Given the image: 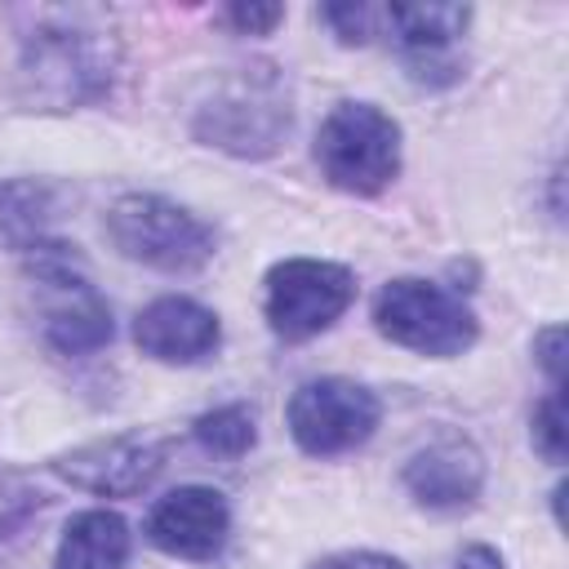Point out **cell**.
Wrapping results in <instances>:
<instances>
[{"instance_id": "cell-6", "label": "cell", "mask_w": 569, "mask_h": 569, "mask_svg": "<svg viewBox=\"0 0 569 569\" xmlns=\"http://www.w3.org/2000/svg\"><path fill=\"white\" fill-rule=\"evenodd\" d=\"M316 164L347 196H378L400 173V124L378 102H338L316 129Z\"/></svg>"}, {"instance_id": "cell-20", "label": "cell", "mask_w": 569, "mask_h": 569, "mask_svg": "<svg viewBox=\"0 0 569 569\" xmlns=\"http://www.w3.org/2000/svg\"><path fill=\"white\" fill-rule=\"evenodd\" d=\"M222 22L236 36H271L284 22V9L280 4H227L222 9Z\"/></svg>"}, {"instance_id": "cell-8", "label": "cell", "mask_w": 569, "mask_h": 569, "mask_svg": "<svg viewBox=\"0 0 569 569\" xmlns=\"http://www.w3.org/2000/svg\"><path fill=\"white\" fill-rule=\"evenodd\" d=\"M284 422H289V436L302 453L342 458V453L369 445V436L382 422V405L365 382L325 373V378H307L289 396Z\"/></svg>"}, {"instance_id": "cell-22", "label": "cell", "mask_w": 569, "mask_h": 569, "mask_svg": "<svg viewBox=\"0 0 569 569\" xmlns=\"http://www.w3.org/2000/svg\"><path fill=\"white\" fill-rule=\"evenodd\" d=\"M311 569H409V565L396 556H382V551H333V556L316 560Z\"/></svg>"}, {"instance_id": "cell-18", "label": "cell", "mask_w": 569, "mask_h": 569, "mask_svg": "<svg viewBox=\"0 0 569 569\" xmlns=\"http://www.w3.org/2000/svg\"><path fill=\"white\" fill-rule=\"evenodd\" d=\"M320 22L338 36V44H369L382 27V9L360 4V0H342V4H320Z\"/></svg>"}, {"instance_id": "cell-7", "label": "cell", "mask_w": 569, "mask_h": 569, "mask_svg": "<svg viewBox=\"0 0 569 569\" xmlns=\"http://www.w3.org/2000/svg\"><path fill=\"white\" fill-rule=\"evenodd\" d=\"M356 302V276L329 258H280L262 280L267 329L284 342H307L342 320Z\"/></svg>"}, {"instance_id": "cell-23", "label": "cell", "mask_w": 569, "mask_h": 569, "mask_svg": "<svg viewBox=\"0 0 569 569\" xmlns=\"http://www.w3.org/2000/svg\"><path fill=\"white\" fill-rule=\"evenodd\" d=\"M453 569H507V560H502L493 547L471 542V547H462V551H458V565H453Z\"/></svg>"}, {"instance_id": "cell-10", "label": "cell", "mask_w": 569, "mask_h": 569, "mask_svg": "<svg viewBox=\"0 0 569 569\" xmlns=\"http://www.w3.org/2000/svg\"><path fill=\"white\" fill-rule=\"evenodd\" d=\"M382 22L400 44L413 84L440 89L462 80V58L453 53V44L467 36L471 22L467 4H387Z\"/></svg>"}, {"instance_id": "cell-3", "label": "cell", "mask_w": 569, "mask_h": 569, "mask_svg": "<svg viewBox=\"0 0 569 569\" xmlns=\"http://www.w3.org/2000/svg\"><path fill=\"white\" fill-rule=\"evenodd\" d=\"M27 280L40 293V333L58 356H93L116 338L111 302L93 289L80 267L76 244L62 240H31L27 249Z\"/></svg>"}, {"instance_id": "cell-9", "label": "cell", "mask_w": 569, "mask_h": 569, "mask_svg": "<svg viewBox=\"0 0 569 569\" xmlns=\"http://www.w3.org/2000/svg\"><path fill=\"white\" fill-rule=\"evenodd\" d=\"M142 533L173 560H213L231 538V507L213 485H178L151 502Z\"/></svg>"}, {"instance_id": "cell-2", "label": "cell", "mask_w": 569, "mask_h": 569, "mask_svg": "<svg viewBox=\"0 0 569 569\" xmlns=\"http://www.w3.org/2000/svg\"><path fill=\"white\" fill-rule=\"evenodd\" d=\"M293 124V98L284 76L271 62L231 71L191 116V133L227 156L262 160L271 156Z\"/></svg>"}, {"instance_id": "cell-12", "label": "cell", "mask_w": 569, "mask_h": 569, "mask_svg": "<svg viewBox=\"0 0 569 569\" xmlns=\"http://www.w3.org/2000/svg\"><path fill=\"white\" fill-rule=\"evenodd\" d=\"M485 453L467 440V436H436L431 445H422L418 453H409L400 485L405 493L422 507V511H467L480 502L485 493Z\"/></svg>"}, {"instance_id": "cell-16", "label": "cell", "mask_w": 569, "mask_h": 569, "mask_svg": "<svg viewBox=\"0 0 569 569\" xmlns=\"http://www.w3.org/2000/svg\"><path fill=\"white\" fill-rule=\"evenodd\" d=\"M191 436L213 458H244L258 445V422L249 405H218L191 422Z\"/></svg>"}, {"instance_id": "cell-17", "label": "cell", "mask_w": 569, "mask_h": 569, "mask_svg": "<svg viewBox=\"0 0 569 569\" xmlns=\"http://www.w3.org/2000/svg\"><path fill=\"white\" fill-rule=\"evenodd\" d=\"M40 489L27 480V471H18L13 462H0V538L18 533L36 511H40Z\"/></svg>"}, {"instance_id": "cell-14", "label": "cell", "mask_w": 569, "mask_h": 569, "mask_svg": "<svg viewBox=\"0 0 569 569\" xmlns=\"http://www.w3.org/2000/svg\"><path fill=\"white\" fill-rule=\"evenodd\" d=\"M129 565V525L111 507L76 511L62 529L53 569H124Z\"/></svg>"}, {"instance_id": "cell-13", "label": "cell", "mask_w": 569, "mask_h": 569, "mask_svg": "<svg viewBox=\"0 0 569 569\" xmlns=\"http://www.w3.org/2000/svg\"><path fill=\"white\" fill-rule=\"evenodd\" d=\"M133 342L156 365H200L222 347V325L213 307L187 293H160L133 316Z\"/></svg>"}, {"instance_id": "cell-15", "label": "cell", "mask_w": 569, "mask_h": 569, "mask_svg": "<svg viewBox=\"0 0 569 569\" xmlns=\"http://www.w3.org/2000/svg\"><path fill=\"white\" fill-rule=\"evenodd\" d=\"M53 213V191L36 178H4L0 182V244L27 249L40 240L44 222Z\"/></svg>"}, {"instance_id": "cell-5", "label": "cell", "mask_w": 569, "mask_h": 569, "mask_svg": "<svg viewBox=\"0 0 569 569\" xmlns=\"http://www.w3.org/2000/svg\"><path fill=\"white\" fill-rule=\"evenodd\" d=\"M373 329L413 351V356H431V360H449L476 347L480 338V320L471 311V302L427 276H396L378 289L373 298Z\"/></svg>"}, {"instance_id": "cell-21", "label": "cell", "mask_w": 569, "mask_h": 569, "mask_svg": "<svg viewBox=\"0 0 569 569\" xmlns=\"http://www.w3.org/2000/svg\"><path fill=\"white\" fill-rule=\"evenodd\" d=\"M533 360L547 373L551 391H560V382H565V329L560 325H547L533 333Z\"/></svg>"}, {"instance_id": "cell-11", "label": "cell", "mask_w": 569, "mask_h": 569, "mask_svg": "<svg viewBox=\"0 0 569 569\" xmlns=\"http://www.w3.org/2000/svg\"><path fill=\"white\" fill-rule=\"evenodd\" d=\"M49 467L71 489H84L98 498H129V493H142L160 476L164 449L151 436H102V440H84L58 453Z\"/></svg>"}, {"instance_id": "cell-4", "label": "cell", "mask_w": 569, "mask_h": 569, "mask_svg": "<svg viewBox=\"0 0 569 569\" xmlns=\"http://www.w3.org/2000/svg\"><path fill=\"white\" fill-rule=\"evenodd\" d=\"M102 231L120 258L142 262L164 276H191L218 253L213 227L187 204L156 196V191H129L111 200Z\"/></svg>"}, {"instance_id": "cell-19", "label": "cell", "mask_w": 569, "mask_h": 569, "mask_svg": "<svg viewBox=\"0 0 569 569\" xmlns=\"http://www.w3.org/2000/svg\"><path fill=\"white\" fill-rule=\"evenodd\" d=\"M529 436H533V449H538L551 467L565 462V400H560V391H547V396L533 405Z\"/></svg>"}, {"instance_id": "cell-1", "label": "cell", "mask_w": 569, "mask_h": 569, "mask_svg": "<svg viewBox=\"0 0 569 569\" xmlns=\"http://www.w3.org/2000/svg\"><path fill=\"white\" fill-rule=\"evenodd\" d=\"M120 71L116 36L89 13H44L18 44L13 98L27 111H80L111 93Z\"/></svg>"}]
</instances>
